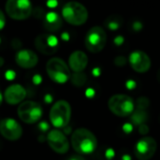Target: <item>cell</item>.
Listing matches in <instances>:
<instances>
[{"label": "cell", "mask_w": 160, "mask_h": 160, "mask_svg": "<svg viewBox=\"0 0 160 160\" xmlns=\"http://www.w3.org/2000/svg\"><path fill=\"white\" fill-rule=\"evenodd\" d=\"M70 144L76 153L80 155H90L96 151L98 147V140L91 130L80 128L72 132Z\"/></svg>", "instance_id": "cell-1"}, {"label": "cell", "mask_w": 160, "mask_h": 160, "mask_svg": "<svg viewBox=\"0 0 160 160\" xmlns=\"http://www.w3.org/2000/svg\"><path fill=\"white\" fill-rule=\"evenodd\" d=\"M62 17L69 24L80 26L84 24L88 20V10L81 3L70 1L62 8Z\"/></svg>", "instance_id": "cell-2"}, {"label": "cell", "mask_w": 160, "mask_h": 160, "mask_svg": "<svg viewBox=\"0 0 160 160\" xmlns=\"http://www.w3.org/2000/svg\"><path fill=\"white\" fill-rule=\"evenodd\" d=\"M49 118L51 124L55 128H64L68 126V123L71 118V106L70 104L64 99L57 100L52 106Z\"/></svg>", "instance_id": "cell-3"}, {"label": "cell", "mask_w": 160, "mask_h": 160, "mask_svg": "<svg viewBox=\"0 0 160 160\" xmlns=\"http://www.w3.org/2000/svg\"><path fill=\"white\" fill-rule=\"evenodd\" d=\"M46 72L49 78L59 84L66 83L71 76L68 65L59 57H52L46 64Z\"/></svg>", "instance_id": "cell-4"}, {"label": "cell", "mask_w": 160, "mask_h": 160, "mask_svg": "<svg viewBox=\"0 0 160 160\" xmlns=\"http://www.w3.org/2000/svg\"><path fill=\"white\" fill-rule=\"evenodd\" d=\"M110 111L116 116L127 117L131 115L135 110V103L131 97L124 94L113 95L108 101Z\"/></svg>", "instance_id": "cell-5"}, {"label": "cell", "mask_w": 160, "mask_h": 160, "mask_svg": "<svg viewBox=\"0 0 160 160\" xmlns=\"http://www.w3.org/2000/svg\"><path fill=\"white\" fill-rule=\"evenodd\" d=\"M106 43L107 34L101 26L96 25L87 31L84 38V45L90 52H100L105 48Z\"/></svg>", "instance_id": "cell-6"}, {"label": "cell", "mask_w": 160, "mask_h": 160, "mask_svg": "<svg viewBox=\"0 0 160 160\" xmlns=\"http://www.w3.org/2000/svg\"><path fill=\"white\" fill-rule=\"evenodd\" d=\"M17 113L22 122L25 124H35L41 118L43 111L39 103L33 100H24L19 105Z\"/></svg>", "instance_id": "cell-7"}, {"label": "cell", "mask_w": 160, "mask_h": 160, "mask_svg": "<svg viewBox=\"0 0 160 160\" xmlns=\"http://www.w3.org/2000/svg\"><path fill=\"white\" fill-rule=\"evenodd\" d=\"M5 10L13 20H26L32 14V3L30 0H7Z\"/></svg>", "instance_id": "cell-8"}, {"label": "cell", "mask_w": 160, "mask_h": 160, "mask_svg": "<svg viewBox=\"0 0 160 160\" xmlns=\"http://www.w3.org/2000/svg\"><path fill=\"white\" fill-rule=\"evenodd\" d=\"M46 141L50 148L57 154L64 155L69 149V142L66 134L58 128L50 130L46 136Z\"/></svg>", "instance_id": "cell-9"}, {"label": "cell", "mask_w": 160, "mask_h": 160, "mask_svg": "<svg viewBox=\"0 0 160 160\" xmlns=\"http://www.w3.org/2000/svg\"><path fill=\"white\" fill-rule=\"evenodd\" d=\"M35 47L42 54L52 55L59 48V40L52 34H40L35 38Z\"/></svg>", "instance_id": "cell-10"}, {"label": "cell", "mask_w": 160, "mask_h": 160, "mask_svg": "<svg viewBox=\"0 0 160 160\" xmlns=\"http://www.w3.org/2000/svg\"><path fill=\"white\" fill-rule=\"evenodd\" d=\"M158 149L157 141L152 137L141 138L135 146V155L139 160L151 159Z\"/></svg>", "instance_id": "cell-11"}, {"label": "cell", "mask_w": 160, "mask_h": 160, "mask_svg": "<svg viewBox=\"0 0 160 160\" xmlns=\"http://www.w3.org/2000/svg\"><path fill=\"white\" fill-rule=\"evenodd\" d=\"M0 134L8 141H18L22 135V128L13 118H4L0 121Z\"/></svg>", "instance_id": "cell-12"}, {"label": "cell", "mask_w": 160, "mask_h": 160, "mask_svg": "<svg viewBox=\"0 0 160 160\" xmlns=\"http://www.w3.org/2000/svg\"><path fill=\"white\" fill-rule=\"evenodd\" d=\"M128 61L132 69L138 73H145L151 68V59L149 55L140 50L132 52L129 54Z\"/></svg>", "instance_id": "cell-13"}, {"label": "cell", "mask_w": 160, "mask_h": 160, "mask_svg": "<svg viewBox=\"0 0 160 160\" xmlns=\"http://www.w3.org/2000/svg\"><path fill=\"white\" fill-rule=\"evenodd\" d=\"M3 96L4 100L8 104L17 105L21 104L26 98V90L22 85L19 83H14L6 88Z\"/></svg>", "instance_id": "cell-14"}, {"label": "cell", "mask_w": 160, "mask_h": 160, "mask_svg": "<svg viewBox=\"0 0 160 160\" xmlns=\"http://www.w3.org/2000/svg\"><path fill=\"white\" fill-rule=\"evenodd\" d=\"M15 62L20 68L28 69L37 66L38 63V56L32 50L22 49L16 52Z\"/></svg>", "instance_id": "cell-15"}, {"label": "cell", "mask_w": 160, "mask_h": 160, "mask_svg": "<svg viewBox=\"0 0 160 160\" xmlns=\"http://www.w3.org/2000/svg\"><path fill=\"white\" fill-rule=\"evenodd\" d=\"M88 65V56L82 51L73 52L68 58V67L73 72H82Z\"/></svg>", "instance_id": "cell-16"}, {"label": "cell", "mask_w": 160, "mask_h": 160, "mask_svg": "<svg viewBox=\"0 0 160 160\" xmlns=\"http://www.w3.org/2000/svg\"><path fill=\"white\" fill-rule=\"evenodd\" d=\"M62 26V18L56 12H48L44 16V27L50 31H57Z\"/></svg>", "instance_id": "cell-17"}, {"label": "cell", "mask_w": 160, "mask_h": 160, "mask_svg": "<svg viewBox=\"0 0 160 160\" xmlns=\"http://www.w3.org/2000/svg\"><path fill=\"white\" fill-rule=\"evenodd\" d=\"M147 118H148V114L146 112V110L135 109L131 114V120L137 126H141L142 124H145Z\"/></svg>", "instance_id": "cell-18"}, {"label": "cell", "mask_w": 160, "mask_h": 160, "mask_svg": "<svg viewBox=\"0 0 160 160\" xmlns=\"http://www.w3.org/2000/svg\"><path fill=\"white\" fill-rule=\"evenodd\" d=\"M122 22H123L122 18L119 17L118 15H112L105 21V25L110 30L115 31V30H118L120 28Z\"/></svg>", "instance_id": "cell-19"}, {"label": "cell", "mask_w": 160, "mask_h": 160, "mask_svg": "<svg viewBox=\"0 0 160 160\" xmlns=\"http://www.w3.org/2000/svg\"><path fill=\"white\" fill-rule=\"evenodd\" d=\"M71 81V83L76 86V87H82L83 86L85 83H86V81H87V76L85 73L82 72H74L71 76H70V79Z\"/></svg>", "instance_id": "cell-20"}, {"label": "cell", "mask_w": 160, "mask_h": 160, "mask_svg": "<svg viewBox=\"0 0 160 160\" xmlns=\"http://www.w3.org/2000/svg\"><path fill=\"white\" fill-rule=\"evenodd\" d=\"M150 101L147 98L145 97H142L140 98H138L137 103L135 105V109H141V110H147V108L149 107Z\"/></svg>", "instance_id": "cell-21"}, {"label": "cell", "mask_w": 160, "mask_h": 160, "mask_svg": "<svg viewBox=\"0 0 160 160\" xmlns=\"http://www.w3.org/2000/svg\"><path fill=\"white\" fill-rule=\"evenodd\" d=\"M114 64L118 67H123L127 64V58L124 56H117L114 59Z\"/></svg>", "instance_id": "cell-22"}, {"label": "cell", "mask_w": 160, "mask_h": 160, "mask_svg": "<svg viewBox=\"0 0 160 160\" xmlns=\"http://www.w3.org/2000/svg\"><path fill=\"white\" fill-rule=\"evenodd\" d=\"M38 128H39V130H40V131H42V132H46V131H48V130L50 129V126H49V124H48L47 122H45V121L39 122V123H38Z\"/></svg>", "instance_id": "cell-23"}, {"label": "cell", "mask_w": 160, "mask_h": 160, "mask_svg": "<svg viewBox=\"0 0 160 160\" xmlns=\"http://www.w3.org/2000/svg\"><path fill=\"white\" fill-rule=\"evenodd\" d=\"M5 25H6V16L4 12L0 9V31L4 29Z\"/></svg>", "instance_id": "cell-24"}, {"label": "cell", "mask_w": 160, "mask_h": 160, "mask_svg": "<svg viewBox=\"0 0 160 160\" xmlns=\"http://www.w3.org/2000/svg\"><path fill=\"white\" fill-rule=\"evenodd\" d=\"M139 132H140L142 135H145L146 133H148V132H149V128H148V126L145 125V124L141 125V126H140V128H139Z\"/></svg>", "instance_id": "cell-25"}, {"label": "cell", "mask_w": 160, "mask_h": 160, "mask_svg": "<svg viewBox=\"0 0 160 160\" xmlns=\"http://www.w3.org/2000/svg\"><path fill=\"white\" fill-rule=\"evenodd\" d=\"M15 76H16V74H15V72H13L12 70H8L7 73H6V78H7V80H13L14 78H15Z\"/></svg>", "instance_id": "cell-26"}, {"label": "cell", "mask_w": 160, "mask_h": 160, "mask_svg": "<svg viewBox=\"0 0 160 160\" xmlns=\"http://www.w3.org/2000/svg\"><path fill=\"white\" fill-rule=\"evenodd\" d=\"M41 82H42V79H41V77H40L39 75H36V76H34V78H33V82H34L36 85L40 84V83H41Z\"/></svg>", "instance_id": "cell-27"}, {"label": "cell", "mask_w": 160, "mask_h": 160, "mask_svg": "<svg viewBox=\"0 0 160 160\" xmlns=\"http://www.w3.org/2000/svg\"><path fill=\"white\" fill-rule=\"evenodd\" d=\"M123 129H124V131H126V132H130V131H132V126L130 125V124H126L124 127H123Z\"/></svg>", "instance_id": "cell-28"}, {"label": "cell", "mask_w": 160, "mask_h": 160, "mask_svg": "<svg viewBox=\"0 0 160 160\" xmlns=\"http://www.w3.org/2000/svg\"><path fill=\"white\" fill-rule=\"evenodd\" d=\"M52 97L50 95V94H48V95H46L45 97H44V101L45 102H47V103H52Z\"/></svg>", "instance_id": "cell-29"}, {"label": "cell", "mask_w": 160, "mask_h": 160, "mask_svg": "<svg viewBox=\"0 0 160 160\" xmlns=\"http://www.w3.org/2000/svg\"><path fill=\"white\" fill-rule=\"evenodd\" d=\"M86 96L89 97V98H91L92 96H94V91H93L92 89H88V90L86 91Z\"/></svg>", "instance_id": "cell-30"}, {"label": "cell", "mask_w": 160, "mask_h": 160, "mask_svg": "<svg viewBox=\"0 0 160 160\" xmlns=\"http://www.w3.org/2000/svg\"><path fill=\"white\" fill-rule=\"evenodd\" d=\"M122 42H123V38H121V36H119V37L115 39V43H116L117 45H120Z\"/></svg>", "instance_id": "cell-31"}, {"label": "cell", "mask_w": 160, "mask_h": 160, "mask_svg": "<svg viewBox=\"0 0 160 160\" xmlns=\"http://www.w3.org/2000/svg\"><path fill=\"white\" fill-rule=\"evenodd\" d=\"M68 160H84L82 158H81V157H72V158H70Z\"/></svg>", "instance_id": "cell-32"}, {"label": "cell", "mask_w": 160, "mask_h": 160, "mask_svg": "<svg viewBox=\"0 0 160 160\" xmlns=\"http://www.w3.org/2000/svg\"><path fill=\"white\" fill-rule=\"evenodd\" d=\"M3 100H4V96H3V94H2V92L0 90V106H1V104L3 102Z\"/></svg>", "instance_id": "cell-33"}, {"label": "cell", "mask_w": 160, "mask_h": 160, "mask_svg": "<svg viewBox=\"0 0 160 160\" xmlns=\"http://www.w3.org/2000/svg\"><path fill=\"white\" fill-rule=\"evenodd\" d=\"M4 65V59L2 57H0V67H2Z\"/></svg>", "instance_id": "cell-34"}, {"label": "cell", "mask_w": 160, "mask_h": 160, "mask_svg": "<svg viewBox=\"0 0 160 160\" xmlns=\"http://www.w3.org/2000/svg\"><path fill=\"white\" fill-rule=\"evenodd\" d=\"M123 159L124 160H130V158L128 156H124L123 157Z\"/></svg>", "instance_id": "cell-35"}, {"label": "cell", "mask_w": 160, "mask_h": 160, "mask_svg": "<svg viewBox=\"0 0 160 160\" xmlns=\"http://www.w3.org/2000/svg\"><path fill=\"white\" fill-rule=\"evenodd\" d=\"M158 79H159V81H160V70H159V72H158Z\"/></svg>", "instance_id": "cell-36"}]
</instances>
